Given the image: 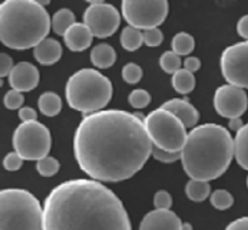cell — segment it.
I'll use <instances>...</instances> for the list:
<instances>
[{
	"mask_svg": "<svg viewBox=\"0 0 248 230\" xmlns=\"http://www.w3.org/2000/svg\"><path fill=\"white\" fill-rule=\"evenodd\" d=\"M141 113L104 110L85 115L73 137V154L83 173L101 183L135 176L152 155Z\"/></svg>",
	"mask_w": 248,
	"mask_h": 230,
	"instance_id": "obj_1",
	"label": "cell"
},
{
	"mask_svg": "<svg viewBox=\"0 0 248 230\" xmlns=\"http://www.w3.org/2000/svg\"><path fill=\"white\" fill-rule=\"evenodd\" d=\"M42 230H132L121 198L92 179L56 186L43 203Z\"/></svg>",
	"mask_w": 248,
	"mask_h": 230,
	"instance_id": "obj_2",
	"label": "cell"
},
{
	"mask_svg": "<svg viewBox=\"0 0 248 230\" xmlns=\"http://www.w3.org/2000/svg\"><path fill=\"white\" fill-rule=\"evenodd\" d=\"M234 157V138L219 124L194 127L181 151V163L189 179L211 181L221 177Z\"/></svg>",
	"mask_w": 248,
	"mask_h": 230,
	"instance_id": "obj_3",
	"label": "cell"
},
{
	"mask_svg": "<svg viewBox=\"0 0 248 230\" xmlns=\"http://www.w3.org/2000/svg\"><path fill=\"white\" fill-rule=\"evenodd\" d=\"M52 19L36 0H6L0 3V42L16 50L33 48L47 38Z\"/></svg>",
	"mask_w": 248,
	"mask_h": 230,
	"instance_id": "obj_4",
	"label": "cell"
},
{
	"mask_svg": "<svg viewBox=\"0 0 248 230\" xmlns=\"http://www.w3.org/2000/svg\"><path fill=\"white\" fill-rule=\"evenodd\" d=\"M66 101L72 110L83 115L104 111L112 99V82L98 69L83 68L66 82Z\"/></svg>",
	"mask_w": 248,
	"mask_h": 230,
	"instance_id": "obj_5",
	"label": "cell"
},
{
	"mask_svg": "<svg viewBox=\"0 0 248 230\" xmlns=\"http://www.w3.org/2000/svg\"><path fill=\"white\" fill-rule=\"evenodd\" d=\"M43 207L23 189L0 190V230H42Z\"/></svg>",
	"mask_w": 248,
	"mask_h": 230,
	"instance_id": "obj_6",
	"label": "cell"
},
{
	"mask_svg": "<svg viewBox=\"0 0 248 230\" xmlns=\"http://www.w3.org/2000/svg\"><path fill=\"white\" fill-rule=\"evenodd\" d=\"M145 128L152 144L170 153H181L188 132L185 125L174 114L158 108L145 116Z\"/></svg>",
	"mask_w": 248,
	"mask_h": 230,
	"instance_id": "obj_7",
	"label": "cell"
},
{
	"mask_svg": "<svg viewBox=\"0 0 248 230\" xmlns=\"http://www.w3.org/2000/svg\"><path fill=\"white\" fill-rule=\"evenodd\" d=\"M13 148L23 160L39 161L49 155L52 148V135L49 128L39 122H22L13 132Z\"/></svg>",
	"mask_w": 248,
	"mask_h": 230,
	"instance_id": "obj_8",
	"label": "cell"
},
{
	"mask_svg": "<svg viewBox=\"0 0 248 230\" xmlns=\"http://www.w3.org/2000/svg\"><path fill=\"white\" fill-rule=\"evenodd\" d=\"M121 10L128 26L148 31L164 23L170 12V4L165 0H124Z\"/></svg>",
	"mask_w": 248,
	"mask_h": 230,
	"instance_id": "obj_9",
	"label": "cell"
},
{
	"mask_svg": "<svg viewBox=\"0 0 248 230\" xmlns=\"http://www.w3.org/2000/svg\"><path fill=\"white\" fill-rule=\"evenodd\" d=\"M83 23L91 29L93 36L109 38L121 25V13L113 4L101 0H91L83 13Z\"/></svg>",
	"mask_w": 248,
	"mask_h": 230,
	"instance_id": "obj_10",
	"label": "cell"
},
{
	"mask_svg": "<svg viewBox=\"0 0 248 230\" xmlns=\"http://www.w3.org/2000/svg\"><path fill=\"white\" fill-rule=\"evenodd\" d=\"M221 72L230 85L248 89V40L224 49L221 55Z\"/></svg>",
	"mask_w": 248,
	"mask_h": 230,
	"instance_id": "obj_11",
	"label": "cell"
},
{
	"mask_svg": "<svg viewBox=\"0 0 248 230\" xmlns=\"http://www.w3.org/2000/svg\"><path fill=\"white\" fill-rule=\"evenodd\" d=\"M214 108L224 118H240L248 108V97L246 89H241L230 83L219 86L214 95Z\"/></svg>",
	"mask_w": 248,
	"mask_h": 230,
	"instance_id": "obj_12",
	"label": "cell"
},
{
	"mask_svg": "<svg viewBox=\"0 0 248 230\" xmlns=\"http://www.w3.org/2000/svg\"><path fill=\"white\" fill-rule=\"evenodd\" d=\"M40 74L39 69L31 62H19L15 65L13 71L9 75V83L12 89L19 92H29L33 91L39 85Z\"/></svg>",
	"mask_w": 248,
	"mask_h": 230,
	"instance_id": "obj_13",
	"label": "cell"
},
{
	"mask_svg": "<svg viewBox=\"0 0 248 230\" xmlns=\"http://www.w3.org/2000/svg\"><path fill=\"white\" fill-rule=\"evenodd\" d=\"M140 230H182V222L172 210L155 209L145 214Z\"/></svg>",
	"mask_w": 248,
	"mask_h": 230,
	"instance_id": "obj_14",
	"label": "cell"
},
{
	"mask_svg": "<svg viewBox=\"0 0 248 230\" xmlns=\"http://www.w3.org/2000/svg\"><path fill=\"white\" fill-rule=\"evenodd\" d=\"M164 110L170 111L171 114H174L178 119L185 125V128H194L200 119V114L197 111V108L186 99H181V98H174L170 99L167 102L162 104Z\"/></svg>",
	"mask_w": 248,
	"mask_h": 230,
	"instance_id": "obj_15",
	"label": "cell"
},
{
	"mask_svg": "<svg viewBox=\"0 0 248 230\" xmlns=\"http://www.w3.org/2000/svg\"><path fill=\"white\" fill-rule=\"evenodd\" d=\"M65 45L72 52H82L92 45L93 33L85 23H75L65 33Z\"/></svg>",
	"mask_w": 248,
	"mask_h": 230,
	"instance_id": "obj_16",
	"label": "cell"
},
{
	"mask_svg": "<svg viewBox=\"0 0 248 230\" xmlns=\"http://www.w3.org/2000/svg\"><path fill=\"white\" fill-rule=\"evenodd\" d=\"M33 56L40 65H53L62 58V45L56 39L46 38L33 49Z\"/></svg>",
	"mask_w": 248,
	"mask_h": 230,
	"instance_id": "obj_17",
	"label": "cell"
},
{
	"mask_svg": "<svg viewBox=\"0 0 248 230\" xmlns=\"http://www.w3.org/2000/svg\"><path fill=\"white\" fill-rule=\"evenodd\" d=\"M91 62L98 69H108L116 62V52L110 45L99 43L91 52Z\"/></svg>",
	"mask_w": 248,
	"mask_h": 230,
	"instance_id": "obj_18",
	"label": "cell"
},
{
	"mask_svg": "<svg viewBox=\"0 0 248 230\" xmlns=\"http://www.w3.org/2000/svg\"><path fill=\"white\" fill-rule=\"evenodd\" d=\"M37 107L45 116H56L62 110V98L56 92L46 91L39 97Z\"/></svg>",
	"mask_w": 248,
	"mask_h": 230,
	"instance_id": "obj_19",
	"label": "cell"
},
{
	"mask_svg": "<svg viewBox=\"0 0 248 230\" xmlns=\"http://www.w3.org/2000/svg\"><path fill=\"white\" fill-rule=\"evenodd\" d=\"M234 155L240 167L248 170V124H244V127L235 134Z\"/></svg>",
	"mask_w": 248,
	"mask_h": 230,
	"instance_id": "obj_20",
	"label": "cell"
},
{
	"mask_svg": "<svg viewBox=\"0 0 248 230\" xmlns=\"http://www.w3.org/2000/svg\"><path fill=\"white\" fill-rule=\"evenodd\" d=\"M76 23L75 20V13L71 9H59L53 17H52V31L59 35V36H65V33L71 29L72 26Z\"/></svg>",
	"mask_w": 248,
	"mask_h": 230,
	"instance_id": "obj_21",
	"label": "cell"
},
{
	"mask_svg": "<svg viewBox=\"0 0 248 230\" xmlns=\"http://www.w3.org/2000/svg\"><path fill=\"white\" fill-rule=\"evenodd\" d=\"M185 194L189 200L201 203L204 200H207L211 196V186L210 181H204V180H194L191 179L186 186H185Z\"/></svg>",
	"mask_w": 248,
	"mask_h": 230,
	"instance_id": "obj_22",
	"label": "cell"
},
{
	"mask_svg": "<svg viewBox=\"0 0 248 230\" xmlns=\"http://www.w3.org/2000/svg\"><path fill=\"white\" fill-rule=\"evenodd\" d=\"M143 43V32L132 28V26H125L121 32V45L125 50L128 52H135L138 50Z\"/></svg>",
	"mask_w": 248,
	"mask_h": 230,
	"instance_id": "obj_23",
	"label": "cell"
},
{
	"mask_svg": "<svg viewBox=\"0 0 248 230\" xmlns=\"http://www.w3.org/2000/svg\"><path fill=\"white\" fill-rule=\"evenodd\" d=\"M172 86L178 94L188 95L195 88V77L186 69H179L172 75Z\"/></svg>",
	"mask_w": 248,
	"mask_h": 230,
	"instance_id": "obj_24",
	"label": "cell"
},
{
	"mask_svg": "<svg viewBox=\"0 0 248 230\" xmlns=\"http://www.w3.org/2000/svg\"><path fill=\"white\" fill-rule=\"evenodd\" d=\"M195 48V39L186 32H179L172 39V50L179 56L189 55Z\"/></svg>",
	"mask_w": 248,
	"mask_h": 230,
	"instance_id": "obj_25",
	"label": "cell"
},
{
	"mask_svg": "<svg viewBox=\"0 0 248 230\" xmlns=\"http://www.w3.org/2000/svg\"><path fill=\"white\" fill-rule=\"evenodd\" d=\"M159 65H161V68H162L164 72L172 74V75H174L175 72H178V71L181 69V65H182L181 56L177 55L174 50H167V52H164V53L161 55Z\"/></svg>",
	"mask_w": 248,
	"mask_h": 230,
	"instance_id": "obj_26",
	"label": "cell"
},
{
	"mask_svg": "<svg viewBox=\"0 0 248 230\" xmlns=\"http://www.w3.org/2000/svg\"><path fill=\"white\" fill-rule=\"evenodd\" d=\"M59 168H61L59 161L55 157H50V155L36 161V170L43 177H53L59 171Z\"/></svg>",
	"mask_w": 248,
	"mask_h": 230,
	"instance_id": "obj_27",
	"label": "cell"
},
{
	"mask_svg": "<svg viewBox=\"0 0 248 230\" xmlns=\"http://www.w3.org/2000/svg\"><path fill=\"white\" fill-rule=\"evenodd\" d=\"M210 201H211V206L217 210H227L230 209L232 204H234V197L232 194L227 190H215L213 194L210 196Z\"/></svg>",
	"mask_w": 248,
	"mask_h": 230,
	"instance_id": "obj_28",
	"label": "cell"
},
{
	"mask_svg": "<svg viewBox=\"0 0 248 230\" xmlns=\"http://www.w3.org/2000/svg\"><path fill=\"white\" fill-rule=\"evenodd\" d=\"M128 102H129V105H132L137 110L146 108L149 105V102H151V95H149L148 91L138 88V89H134L128 95Z\"/></svg>",
	"mask_w": 248,
	"mask_h": 230,
	"instance_id": "obj_29",
	"label": "cell"
},
{
	"mask_svg": "<svg viewBox=\"0 0 248 230\" xmlns=\"http://www.w3.org/2000/svg\"><path fill=\"white\" fill-rule=\"evenodd\" d=\"M122 78L126 83H138L142 79V68L134 62H129L122 68Z\"/></svg>",
	"mask_w": 248,
	"mask_h": 230,
	"instance_id": "obj_30",
	"label": "cell"
},
{
	"mask_svg": "<svg viewBox=\"0 0 248 230\" xmlns=\"http://www.w3.org/2000/svg\"><path fill=\"white\" fill-rule=\"evenodd\" d=\"M3 104L7 110H20L22 105L25 104V97L22 92L10 89L9 92H6L3 98Z\"/></svg>",
	"mask_w": 248,
	"mask_h": 230,
	"instance_id": "obj_31",
	"label": "cell"
},
{
	"mask_svg": "<svg viewBox=\"0 0 248 230\" xmlns=\"http://www.w3.org/2000/svg\"><path fill=\"white\" fill-rule=\"evenodd\" d=\"M164 40V33L159 28H155V29H148V31H143V43L149 48H155V46H159Z\"/></svg>",
	"mask_w": 248,
	"mask_h": 230,
	"instance_id": "obj_32",
	"label": "cell"
},
{
	"mask_svg": "<svg viewBox=\"0 0 248 230\" xmlns=\"http://www.w3.org/2000/svg\"><path fill=\"white\" fill-rule=\"evenodd\" d=\"M154 206L155 209L161 210H170L172 207V197L167 190H159L154 196Z\"/></svg>",
	"mask_w": 248,
	"mask_h": 230,
	"instance_id": "obj_33",
	"label": "cell"
},
{
	"mask_svg": "<svg viewBox=\"0 0 248 230\" xmlns=\"http://www.w3.org/2000/svg\"><path fill=\"white\" fill-rule=\"evenodd\" d=\"M23 161H25V160H23L19 154L16 153V151H13V153H9L4 158H3V167H4L7 171H17V170L22 168Z\"/></svg>",
	"mask_w": 248,
	"mask_h": 230,
	"instance_id": "obj_34",
	"label": "cell"
},
{
	"mask_svg": "<svg viewBox=\"0 0 248 230\" xmlns=\"http://www.w3.org/2000/svg\"><path fill=\"white\" fill-rule=\"evenodd\" d=\"M152 157L155 160H158L159 163H165V164H171L175 163L177 160H181V153H170L165 150H161L158 147H152Z\"/></svg>",
	"mask_w": 248,
	"mask_h": 230,
	"instance_id": "obj_35",
	"label": "cell"
},
{
	"mask_svg": "<svg viewBox=\"0 0 248 230\" xmlns=\"http://www.w3.org/2000/svg\"><path fill=\"white\" fill-rule=\"evenodd\" d=\"M13 68V59L6 53H0V78L9 77Z\"/></svg>",
	"mask_w": 248,
	"mask_h": 230,
	"instance_id": "obj_36",
	"label": "cell"
},
{
	"mask_svg": "<svg viewBox=\"0 0 248 230\" xmlns=\"http://www.w3.org/2000/svg\"><path fill=\"white\" fill-rule=\"evenodd\" d=\"M19 118L22 119V122H33L37 121V113L31 107H22L19 110Z\"/></svg>",
	"mask_w": 248,
	"mask_h": 230,
	"instance_id": "obj_37",
	"label": "cell"
},
{
	"mask_svg": "<svg viewBox=\"0 0 248 230\" xmlns=\"http://www.w3.org/2000/svg\"><path fill=\"white\" fill-rule=\"evenodd\" d=\"M201 68V61L195 56H188L185 61H184V69L189 71L191 74L197 72L198 69Z\"/></svg>",
	"mask_w": 248,
	"mask_h": 230,
	"instance_id": "obj_38",
	"label": "cell"
},
{
	"mask_svg": "<svg viewBox=\"0 0 248 230\" xmlns=\"http://www.w3.org/2000/svg\"><path fill=\"white\" fill-rule=\"evenodd\" d=\"M237 32L243 39L248 40V15L243 16L237 23Z\"/></svg>",
	"mask_w": 248,
	"mask_h": 230,
	"instance_id": "obj_39",
	"label": "cell"
},
{
	"mask_svg": "<svg viewBox=\"0 0 248 230\" xmlns=\"http://www.w3.org/2000/svg\"><path fill=\"white\" fill-rule=\"evenodd\" d=\"M225 230H248V216L247 217H240L234 222H231Z\"/></svg>",
	"mask_w": 248,
	"mask_h": 230,
	"instance_id": "obj_40",
	"label": "cell"
},
{
	"mask_svg": "<svg viewBox=\"0 0 248 230\" xmlns=\"http://www.w3.org/2000/svg\"><path fill=\"white\" fill-rule=\"evenodd\" d=\"M243 127H244V122H243L241 116H240V118H232V119H230V122H228V128H230L231 131H235V132H238Z\"/></svg>",
	"mask_w": 248,
	"mask_h": 230,
	"instance_id": "obj_41",
	"label": "cell"
},
{
	"mask_svg": "<svg viewBox=\"0 0 248 230\" xmlns=\"http://www.w3.org/2000/svg\"><path fill=\"white\" fill-rule=\"evenodd\" d=\"M182 230H192V225L186 223V222H182Z\"/></svg>",
	"mask_w": 248,
	"mask_h": 230,
	"instance_id": "obj_42",
	"label": "cell"
},
{
	"mask_svg": "<svg viewBox=\"0 0 248 230\" xmlns=\"http://www.w3.org/2000/svg\"><path fill=\"white\" fill-rule=\"evenodd\" d=\"M1 86H3V79L0 78V88H1Z\"/></svg>",
	"mask_w": 248,
	"mask_h": 230,
	"instance_id": "obj_43",
	"label": "cell"
},
{
	"mask_svg": "<svg viewBox=\"0 0 248 230\" xmlns=\"http://www.w3.org/2000/svg\"><path fill=\"white\" fill-rule=\"evenodd\" d=\"M247 186H248V177H247Z\"/></svg>",
	"mask_w": 248,
	"mask_h": 230,
	"instance_id": "obj_44",
	"label": "cell"
}]
</instances>
